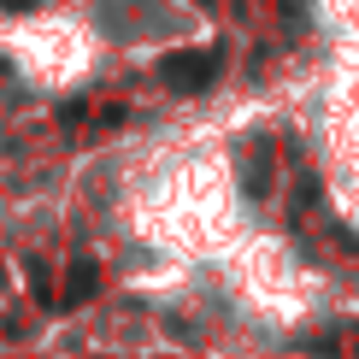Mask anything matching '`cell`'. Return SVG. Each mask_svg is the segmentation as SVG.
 Returning <instances> with one entry per match:
<instances>
[{
    "label": "cell",
    "mask_w": 359,
    "mask_h": 359,
    "mask_svg": "<svg viewBox=\"0 0 359 359\" xmlns=\"http://www.w3.org/2000/svg\"><path fill=\"white\" fill-rule=\"evenodd\" d=\"M165 71H171V83H177V88H201L206 77H212V59H171Z\"/></svg>",
    "instance_id": "1"
}]
</instances>
